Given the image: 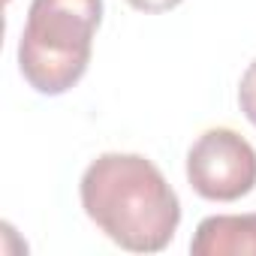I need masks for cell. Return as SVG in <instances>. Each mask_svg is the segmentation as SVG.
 Segmentation results:
<instances>
[{"label":"cell","instance_id":"6da1fadb","mask_svg":"<svg viewBox=\"0 0 256 256\" xmlns=\"http://www.w3.org/2000/svg\"><path fill=\"white\" fill-rule=\"evenodd\" d=\"M82 208L96 229L130 253H160L181 223L178 193L142 154H100L78 184Z\"/></svg>","mask_w":256,"mask_h":256},{"label":"cell","instance_id":"7a4b0ae2","mask_svg":"<svg viewBox=\"0 0 256 256\" xmlns=\"http://www.w3.org/2000/svg\"><path fill=\"white\" fill-rule=\"evenodd\" d=\"M102 0H34L18 40V70L46 96H60L82 82L90 64Z\"/></svg>","mask_w":256,"mask_h":256},{"label":"cell","instance_id":"3957f363","mask_svg":"<svg viewBox=\"0 0 256 256\" xmlns=\"http://www.w3.org/2000/svg\"><path fill=\"white\" fill-rule=\"evenodd\" d=\"M187 181L208 202H235L256 187V151L241 133L211 126L187 151Z\"/></svg>","mask_w":256,"mask_h":256},{"label":"cell","instance_id":"277c9868","mask_svg":"<svg viewBox=\"0 0 256 256\" xmlns=\"http://www.w3.org/2000/svg\"><path fill=\"white\" fill-rule=\"evenodd\" d=\"M193 256H256V214H214L196 226Z\"/></svg>","mask_w":256,"mask_h":256},{"label":"cell","instance_id":"5b68a950","mask_svg":"<svg viewBox=\"0 0 256 256\" xmlns=\"http://www.w3.org/2000/svg\"><path fill=\"white\" fill-rule=\"evenodd\" d=\"M238 106H241L244 118L256 126V60L244 70V76L238 82Z\"/></svg>","mask_w":256,"mask_h":256},{"label":"cell","instance_id":"8992f818","mask_svg":"<svg viewBox=\"0 0 256 256\" xmlns=\"http://www.w3.org/2000/svg\"><path fill=\"white\" fill-rule=\"evenodd\" d=\"M126 4L139 12H169V10L181 6L184 0H126Z\"/></svg>","mask_w":256,"mask_h":256}]
</instances>
